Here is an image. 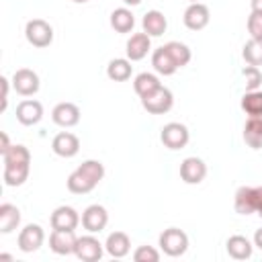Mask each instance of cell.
<instances>
[{"label": "cell", "mask_w": 262, "mask_h": 262, "mask_svg": "<svg viewBox=\"0 0 262 262\" xmlns=\"http://www.w3.org/2000/svg\"><path fill=\"white\" fill-rule=\"evenodd\" d=\"M104 178V166L98 160L82 162L70 176H68V190L74 194H86L94 190V186Z\"/></svg>", "instance_id": "1"}, {"label": "cell", "mask_w": 262, "mask_h": 262, "mask_svg": "<svg viewBox=\"0 0 262 262\" xmlns=\"http://www.w3.org/2000/svg\"><path fill=\"white\" fill-rule=\"evenodd\" d=\"M260 205H262V186H239L235 190L233 207L239 215L258 213Z\"/></svg>", "instance_id": "2"}, {"label": "cell", "mask_w": 262, "mask_h": 262, "mask_svg": "<svg viewBox=\"0 0 262 262\" xmlns=\"http://www.w3.org/2000/svg\"><path fill=\"white\" fill-rule=\"evenodd\" d=\"M160 248L166 256H182L188 250V235L178 227H168L160 233Z\"/></svg>", "instance_id": "3"}, {"label": "cell", "mask_w": 262, "mask_h": 262, "mask_svg": "<svg viewBox=\"0 0 262 262\" xmlns=\"http://www.w3.org/2000/svg\"><path fill=\"white\" fill-rule=\"evenodd\" d=\"M25 37L33 47H47L53 41V29L43 18H33L25 27Z\"/></svg>", "instance_id": "4"}, {"label": "cell", "mask_w": 262, "mask_h": 262, "mask_svg": "<svg viewBox=\"0 0 262 262\" xmlns=\"http://www.w3.org/2000/svg\"><path fill=\"white\" fill-rule=\"evenodd\" d=\"M172 104H174V96L166 86H160L141 98V106L151 115H164L172 108Z\"/></svg>", "instance_id": "5"}, {"label": "cell", "mask_w": 262, "mask_h": 262, "mask_svg": "<svg viewBox=\"0 0 262 262\" xmlns=\"http://www.w3.org/2000/svg\"><path fill=\"white\" fill-rule=\"evenodd\" d=\"M160 139H162V143H164L168 149H182V147L188 143L190 133H188L186 125L172 121V123H166V125L162 127Z\"/></svg>", "instance_id": "6"}, {"label": "cell", "mask_w": 262, "mask_h": 262, "mask_svg": "<svg viewBox=\"0 0 262 262\" xmlns=\"http://www.w3.org/2000/svg\"><path fill=\"white\" fill-rule=\"evenodd\" d=\"M43 242H45V231H43V227L37 225V223L25 225V227L20 229V233H18V248H20L23 252H27V254L37 252V250L43 246Z\"/></svg>", "instance_id": "7"}, {"label": "cell", "mask_w": 262, "mask_h": 262, "mask_svg": "<svg viewBox=\"0 0 262 262\" xmlns=\"http://www.w3.org/2000/svg\"><path fill=\"white\" fill-rule=\"evenodd\" d=\"M12 88L20 94V96H33L39 90V76L29 70V68H20L12 74Z\"/></svg>", "instance_id": "8"}, {"label": "cell", "mask_w": 262, "mask_h": 262, "mask_svg": "<svg viewBox=\"0 0 262 262\" xmlns=\"http://www.w3.org/2000/svg\"><path fill=\"white\" fill-rule=\"evenodd\" d=\"M207 176V164L196 158V156H190V158H184L182 164H180V178L186 182V184H199L203 182Z\"/></svg>", "instance_id": "9"}, {"label": "cell", "mask_w": 262, "mask_h": 262, "mask_svg": "<svg viewBox=\"0 0 262 262\" xmlns=\"http://www.w3.org/2000/svg\"><path fill=\"white\" fill-rule=\"evenodd\" d=\"M102 244L94 237V235H82V237H78V242H76V250H74V254L82 260V262H96V260H100L102 258Z\"/></svg>", "instance_id": "10"}, {"label": "cell", "mask_w": 262, "mask_h": 262, "mask_svg": "<svg viewBox=\"0 0 262 262\" xmlns=\"http://www.w3.org/2000/svg\"><path fill=\"white\" fill-rule=\"evenodd\" d=\"M108 223V213L102 205H90L84 209L82 213V225L84 229H88L90 233H98L106 227Z\"/></svg>", "instance_id": "11"}, {"label": "cell", "mask_w": 262, "mask_h": 262, "mask_svg": "<svg viewBox=\"0 0 262 262\" xmlns=\"http://www.w3.org/2000/svg\"><path fill=\"white\" fill-rule=\"evenodd\" d=\"M184 25L190 29V31H201L209 25V18H211V12L207 8V4L203 2H192L186 10H184Z\"/></svg>", "instance_id": "12"}, {"label": "cell", "mask_w": 262, "mask_h": 262, "mask_svg": "<svg viewBox=\"0 0 262 262\" xmlns=\"http://www.w3.org/2000/svg\"><path fill=\"white\" fill-rule=\"evenodd\" d=\"M51 119L59 127H66V129L68 127H74V125L80 123V108L74 102H59V104L53 106Z\"/></svg>", "instance_id": "13"}, {"label": "cell", "mask_w": 262, "mask_h": 262, "mask_svg": "<svg viewBox=\"0 0 262 262\" xmlns=\"http://www.w3.org/2000/svg\"><path fill=\"white\" fill-rule=\"evenodd\" d=\"M76 242H78L76 233L74 231H66V229H53L51 235H49V248L59 256L74 254Z\"/></svg>", "instance_id": "14"}, {"label": "cell", "mask_w": 262, "mask_h": 262, "mask_svg": "<svg viewBox=\"0 0 262 262\" xmlns=\"http://www.w3.org/2000/svg\"><path fill=\"white\" fill-rule=\"evenodd\" d=\"M51 149L59 156V158H74L80 151V139L70 133V131H61L53 137L51 141Z\"/></svg>", "instance_id": "15"}, {"label": "cell", "mask_w": 262, "mask_h": 262, "mask_svg": "<svg viewBox=\"0 0 262 262\" xmlns=\"http://www.w3.org/2000/svg\"><path fill=\"white\" fill-rule=\"evenodd\" d=\"M80 223V215L74 207L61 205L51 213V227L53 229H66V231H74Z\"/></svg>", "instance_id": "16"}, {"label": "cell", "mask_w": 262, "mask_h": 262, "mask_svg": "<svg viewBox=\"0 0 262 262\" xmlns=\"http://www.w3.org/2000/svg\"><path fill=\"white\" fill-rule=\"evenodd\" d=\"M16 119H18L20 125H27V127L37 125L43 119V104L39 100H31V98L18 102V106H16Z\"/></svg>", "instance_id": "17"}, {"label": "cell", "mask_w": 262, "mask_h": 262, "mask_svg": "<svg viewBox=\"0 0 262 262\" xmlns=\"http://www.w3.org/2000/svg\"><path fill=\"white\" fill-rule=\"evenodd\" d=\"M151 37L147 35V33H135V35H131L129 37V41H127V59H131V61H139V59H143L145 55H147V51L151 49V41H149Z\"/></svg>", "instance_id": "18"}, {"label": "cell", "mask_w": 262, "mask_h": 262, "mask_svg": "<svg viewBox=\"0 0 262 262\" xmlns=\"http://www.w3.org/2000/svg\"><path fill=\"white\" fill-rule=\"evenodd\" d=\"M104 250L113 256V258H123L129 254L131 250V239L125 231H113L108 233L106 237V244H104Z\"/></svg>", "instance_id": "19"}, {"label": "cell", "mask_w": 262, "mask_h": 262, "mask_svg": "<svg viewBox=\"0 0 262 262\" xmlns=\"http://www.w3.org/2000/svg\"><path fill=\"white\" fill-rule=\"evenodd\" d=\"M141 27H143V33H147L149 37H160L162 33H166L168 20H166L164 12H160V10H147L143 14Z\"/></svg>", "instance_id": "20"}, {"label": "cell", "mask_w": 262, "mask_h": 262, "mask_svg": "<svg viewBox=\"0 0 262 262\" xmlns=\"http://www.w3.org/2000/svg\"><path fill=\"white\" fill-rule=\"evenodd\" d=\"M227 248V254L233 258V260H248L252 256V242L244 235H231L225 244Z\"/></svg>", "instance_id": "21"}, {"label": "cell", "mask_w": 262, "mask_h": 262, "mask_svg": "<svg viewBox=\"0 0 262 262\" xmlns=\"http://www.w3.org/2000/svg\"><path fill=\"white\" fill-rule=\"evenodd\" d=\"M244 141L252 149H262V117H250L244 125Z\"/></svg>", "instance_id": "22"}, {"label": "cell", "mask_w": 262, "mask_h": 262, "mask_svg": "<svg viewBox=\"0 0 262 262\" xmlns=\"http://www.w3.org/2000/svg\"><path fill=\"white\" fill-rule=\"evenodd\" d=\"M131 72H133L131 59H125V57H115L106 66V76L113 82H125V80H129L131 78Z\"/></svg>", "instance_id": "23"}, {"label": "cell", "mask_w": 262, "mask_h": 262, "mask_svg": "<svg viewBox=\"0 0 262 262\" xmlns=\"http://www.w3.org/2000/svg\"><path fill=\"white\" fill-rule=\"evenodd\" d=\"M20 223V211L16 205H10V203H4L0 205V231L2 233H10L18 227Z\"/></svg>", "instance_id": "24"}, {"label": "cell", "mask_w": 262, "mask_h": 262, "mask_svg": "<svg viewBox=\"0 0 262 262\" xmlns=\"http://www.w3.org/2000/svg\"><path fill=\"white\" fill-rule=\"evenodd\" d=\"M151 66H154V70H156L158 74H162V76H172V74L178 70V66L174 63V59L170 57V53L166 51L164 45L151 53Z\"/></svg>", "instance_id": "25"}, {"label": "cell", "mask_w": 262, "mask_h": 262, "mask_svg": "<svg viewBox=\"0 0 262 262\" xmlns=\"http://www.w3.org/2000/svg\"><path fill=\"white\" fill-rule=\"evenodd\" d=\"M111 27L117 33H129L135 27V16L129 8H115L111 12Z\"/></svg>", "instance_id": "26"}, {"label": "cell", "mask_w": 262, "mask_h": 262, "mask_svg": "<svg viewBox=\"0 0 262 262\" xmlns=\"http://www.w3.org/2000/svg\"><path fill=\"white\" fill-rule=\"evenodd\" d=\"M2 162H4V166H25V164H31V151L25 145L14 143V145H10L2 154Z\"/></svg>", "instance_id": "27"}, {"label": "cell", "mask_w": 262, "mask_h": 262, "mask_svg": "<svg viewBox=\"0 0 262 262\" xmlns=\"http://www.w3.org/2000/svg\"><path fill=\"white\" fill-rule=\"evenodd\" d=\"M160 86H162L160 78H158L156 74H149V72H141V74H137L135 80H133V88H135V92L139 94V98L147 96L149 92H154V90L160 88Z\"/></svg>", "instance_id": "28"}, {"label": "cell", "mask_w": 262, "mask_h": 262, "mask_svg": "<svg viewBox=\"0 0 262 262\" xmlns=\"http://www.w3.org/2000/svg\"><path fill=\"white\" fill-rule=\"evenodd\" d=\"M242 111L248 117H262V90H248L242 96Z\"/></svg>", "instance_id": "29"}, {"label": "cell", "mask_w": 262, "mask_h": 262, "mask_svg": "<svg viewBox=\"0 0 262 262\" xmlns=\"http://www.w3.org/2000/svg\"><path fill=\"white\" fill-rule=\"evenodd\" d=\"M29 170H31V164H25V166H4V182L6 186H20L25 184V180L29 178Z\"/></svg>", "instance_id": "30"}, {"label": "cell", "mask_w": 262, "mask_h": 262, "mask_svg": "<svg viewBox=\"0 0 262 262\" xmlns=\"http://www.w3.org/2000/svg\"><path fill=\"white\" fill-rule=\"evenodd\" d=\"M164 47H166V51L170 53V57L174 59V63H176L178 68H184V66L190 61V57H192L188 45H184V43H180V41H170V43H166Z\"/></svg>", "instance_id": "31"}, {"label": "cell", "mask_w": 262, "mask_h": 262, "mask_svg": "<svg viewBox=\"0 0 262 262\" xmlns=\"http://www.w3.org/2000/svg\"><path fill=\"white\" fill-rule=\"evenodd\" d=\"M242 55H244V59H246L248 66L260 68V66H262V39H250V41L244 45Z\"/></svg>", "instance_id": "32"}, {"label": "cell", "mask_w": 262, "mask_h": 262, "mask_svg": "<svg viewBox=\"0 0 262 262\" xmlns=\"http://www.w3.org/2000/svg\"><path fill=\"white\" fill-rule=\"evenodd\" d=\"M244 80H246V90H258V86L262 84V72L256 66H246L242 70Z\"/></svg>", "instance_id": "33"}, {"label": "cell", "mask_w": 262, "mask_h": 262, "mask_svg": "<svg viewBox=\"0 0 262 262\" xmlns=\"http://www.w3.org/2000/svg\"><path fill=\"white\" fill-rule=\"evenodd\" d=\"M133 260L135 262H158L160 260V252L151 246H139L133 252Z\"/></svg>", "instance_id": "34"}, {"label": "cell", "mask_w": 262, "mask_h": 262, "mask_svg": "<svg viewBox=\"0 0 262 262\" xmlns=\"http://www.w3.org/2000/svg\"><path fill=\"white\" fill-rule=\"evenodd\" d=\"M248 33L252 39H262V12L252 10L248 16Z\"/></svg>", "instance_id": "35"}, {"label": "cell", "mask_w": 262, "mask_h": 262, "mask_svg": "<svg viewBox=\"0 0 262 262\" xmlns=\"http://www.w3.org/2000/svg\"><path fill=\"white\" fill-rule=\"evenodd\" d=\"M0 84H2V104H0V111H6V104H8V78H0Z\"/></svg>", "instance_id": "36"}, {"label": "cell", "mask_w": 262, "mask_h": 262, "mask_svg": "<svg viewBox=\"0 0 262 262\" xmlns=\"http://www.w3.org/2000/svg\"><path fill=\"white\" fill-rule=\"evenodd\" d=\"M8 147H10L8 135H6V133H0V154H4V151H6Z\"/></svg>", "instance_id": "37"}, {"label": "cell", "mask_w": 262, "mask_h": 262, "mask_svg": "<svg viewBox=\"0 0 262 262\" xmlns=\"http://www.w3.org/2000/svg\"><path fill=\"white\" fill-rule=\"evenodd\" d=\"M254 246L262 250V227H260V229H256V233H254Z\"/></svg>", "instance_id": "38"}, {"label": "cell", "mask_w": 262, "mask_h": 262, "mask_svg": "<svg viewBox=\"0 0 262 262\" xmlns=\"http://www.w3.org/2000/svg\"><path fill=\"white\" fill-rule=\"evenodd\" d=\"M252 10L262 12V0H252Z\"/></svg>", "instance_id": "39"}, {"label": "cell", "mask_w": 262, "mask_h": 262, "mask_svg": "<svg viewBox=\"0 0 262 262\" xmlns=\"http://www.w3.org/2000/svg\"><path fill=\"white\" fill-rule=\"evenodd\" d=\"M123 2H125V4H129V6H137L141 0H123Z\"/></svg>", "instance_id": "40"}, {"label": "cell", "mask_w": 262, "mask_h": 262, "mask_svg": "<svg viewBox=\"0 0 262 262\" xmlns=\"http://www.w3.org/2000/svg\"><path fill=\"white\" fill-rule=\"evenodd\" d=\"M0 258H2V260H12V256H10V254H0Z\"/></svg>", "instance_id": "41"}, {"label": "cell", "mask_w": 262, "mask_h": 262, "mask_svg": "<svg viewBox=\"0 0 262 262\" xmlns=\"http://www.w3.org/2000/svg\"><path fill=\"white\" fill-rule=\"evenodd\" d=\"M258 215H260V217H262V205H260V209H258Z\"/></svg>", "instance_id": "42"}, {"label": "cell", "mask_w": 262, "mask_h": 262, "mask_svg": "<svg viewBox=\"0 0 262 262\" xmlns=\"http://www.w3.org/2000/svg\"><path fill=\"white\" fill-rule=\"evenodd\" d=\"M74 2H80L82 4V2H88V0H74Z\"/></svg>", "instance_id": "43"}, {"label": "cell", "mask_w": 262, "mask_h": 262, "mask_svg": "<svg viewBox=\"0 0 262 262\" xmlns=\"http://www.w3.org/2000/svg\"><path fill=\"white\" fill-rule=\"evenodd\" d=\"M188 2H190V4H192V2H199V0H188Z\"/></svg>", "instance_id": "44"}]
</instances>
